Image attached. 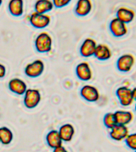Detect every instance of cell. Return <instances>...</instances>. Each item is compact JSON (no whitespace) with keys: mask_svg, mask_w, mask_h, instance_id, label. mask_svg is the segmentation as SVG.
<instances>
[{"mask_svg":"<svg viewBox=\"0 0 136 152\" xmlns=\"http://www.w3.org/2000/svg\"><path fill=\"white\" fill-rule=\"evenodd\" d=\"M36 50L40 53H48L52 48V38L47 32H41L34 40Z\"/></svg>","mask_w":136,"mask_h":152,"instance_id":"6da1fadb","label":"cell"},{"mask_svg":"<svg viewBox=\"0 0 136 152\" xmlns=\"http://www.w3.org/2000/svg\"><path fill=\"white\" fill-rule=\"evenodd\" d=\"M41 95L38 89H27L26 93L24 94V105L29 109L36 108L41 102Z\"/></svg>","mask_w":136,"mask_h":152,"instance_id":"7a4b0ae2","label":"cell"},{"mask_svg":"<svg viewBox=\"0 0 136 152\" xmlns=\"http://www.w3.org/2000/svg\"><path fill=\"white\" fill-rule=\"evenodd\" d=\"M115 94L119 100V104H121L122 106H131L135 102L133 94H132V89L129 88L126 86H121L118 87L115 91Z\"/></svg>","mask_w":136,"mask_h":152,"instance_id":"3957f363","label":"cell"},{"mask_svg":"<svg viewBox=\"0 0 136 152\" xmlns=\"http://www.w3.org/2000/svg\"><path fill=\"white\" fill-rule=\"evenodd\" d=\"M45 71V64L41 59H35L34 61L29 63L26 66L24 72L29 78H35L41 76Z\"/></svg>","mask_w":136,"mask_h":152,"instance_id":"277c9868","label":"cell"},{"mask_svg":"<svg viewBox=\"0 0 136 152\" xmlns=\"http://www.w3.org/2000/svg\"><path fill=\"white\" fill-rule=\"evenodd\" d=\"M135 64V57L131 53L121 55L116 61V67L120 72L126 73L131 71Z\"/></svg>","mask_w":136,"mask_h":152,"instance_id":"5b68a950","label":"cell"},{"mask_svg":"<svg viewBox=\"0 0 136 152\" xmlns=\"http://www.w3.org/2000/svg\"><path fill=\"white\" fill-rule=\"evenodd\" d=\"M29 21L33 27L41 29L50 26L51 18L47 14H38L34 11L29 17Z\"/></svg>","mask_w":136,"mask_h":152,"instance_id":"8992f818","label":"cell"},{"mask_svg":"<svg viewBox=\"0 0 136 152\" xmlns=\"http://www.w3.org/2000/svg\"><path fill=\"white\" fill-rule=\"evenodd\" d=\"M80 94L84 100L88 102H96L100 98V93L95 86L86 84L81 87Z\"/></svg>","mask_w":136,"mask_h":152,"instance_id":"52a82bcc","label":"cell"},{"mask_svg":"<svg viewBox=\"0 0 136 152\" xmlns=\"http://www.w3.org/2000/svg\"><path fill=\"white\" fill-rule=\"evenodd\" d=\"M109 29L112 35L118 38L123 37L128 33V27L126 24L123 23L117 18H114L110 21Z\"/></svg>","mask_w":136,"mask_h":152,"instance_id":"ba28073f","label":"cell"},{"mask_svg":"<svg viewBox=\"0 0 136 152\" xmlns=\"http://www.w3.org/2000/svg\"><path fill=\"white\" fill-rule=\"evenodd\" d=\"M76 75L80 80L88 82L93 77L92 69L88 62L84 61L78 64L76 66Z\"/></svg>","mask_w":136,"mask_h":152,"instance_id":"9c48e42d","label":"cell"},{"mask_svg":"<svg viewBox=\"0 0 136 152\" xmlns=\"http://www.w3.org/2000/svg\"><path fill=\"white\" fill-rule=\"evenodd\" d=\"M97 47V43L93 38L88 37L81 44L80 47V54L84 58L94 56L95 49Z\"/></svg>","mask_w":136,"mask_h":152,"instance_id":"30bf717a","label":"cell"},{"mask_svg":"<svg viewBox=\"0 0 136 152\" xmlns=\"http://www.w3.org/2000/svg\"><path fill=\"white\" fill-rule=\"evenodd\" d=\"M130 134L129 128L126 125L116 124L110 130L109 135L112 140L116 142H121L126 139Z\"/></svg>","mask_w":136,"mask_h":152,"instance_id":"8fae6325","label":"cell"},{"mask_svg":"<svg viewBox=\"0 0 136 152\" xmlns=\"http://www.w3.org/2000/svg\"><path fill=\"white\" fill-rule=\"evenodd\" d=\"M10 91L17 95H24L28 87L27 84L19 78H13L8 82Z\"/></svg>","mask_w":136,"mask_h":152,"instance_id":"7c38bea8","label":"cell"},{"mask_svg":"<svg viewBox=\"0 0 136 152\" xmlns=\"http://www.w3.org/2000/svg\"><path fill=\"white\" fill-rule=\"evenodd\" d=\"M115 18L123 21V23L129 24L134 21L135 18V12L129 7H121L117 10Z\"/></svg>","mask_w":136,"mask_h":152,"instance_id":"4fadbf2b","label":"cell"},{"mask_svg":"<svg viewBox=\"0 0 136 152\" xmlns=\"http://www.w3.org/2000/svg\"><path fill=\"white\" fill-rule=\"evenodd\" d=\"M92 0H77L75 7V13L80 17L87 16L92 10Z\"/></svg>","mask_w":136,"mask_h":152,"instance_id":"5bb4252c","label":"cell"},{"mask_svg":"<svg viewBox=\"0 0 136 152\" xmlns=\"http://www.w3.org/2000/svg\"><path fill=\"white\" fill-rule=\"evenodd\" d=\"M117 124L122 125H128L134 120V113L130 110L119 109L114 113Z\"/></svg>","mask_w":136,"mask_h":152,"instance_id":"9a60e30c","label":"cell"},{"mask_svg":"<svg viewBox=\"0 0 136 152\" xmlns=\"http://www.w3.org/2000/svg\"><path fill=\"white\" fill-rule=\"evenodd\" d=\"M59 135L63 142H70L75 135V128L72 124L67 123L62 124L58 130Z\"/></svg>","mask_w":136,"mask_h":152,"instance_id":"2e32d148","label":"cell"},{"mask_svg":"<svg viewBox=\"0 0 136 152\" xmlns=\"http://www.w3.org/2000/svg\"><path fill=\"white\" fill-rule=\"evenodd\" d=\"M94 56L100 61H106L112 56V51L106 44H100L97 45Z\"/></svg>","mask_w":136,"mask_h":152,"instance_id":"e0dca14e","label":"cell"},{"mask_svg":"<svg viewBox=\"0 0 136 152\" xmlns=\"http://www.w3.org/2000/svg\"><path fill=\"white\" fill-rule=\"evenodd\" d=\"M45 141L48 146L52 149L61 146L63 142L57 130L50 131L45 136Z\"/></svg>","mask_w":136,"mask_h":152,"instance_id":"ac0fdd59","label":"cell"},{"mask_svg":"<svg viewBox=\"0 0 136 152\" xmlns=\"http://www.w3.org/2000/svg\"><path fill=\"white\" fill-rule=\"evenodd\" d=\"M8 10L13 16H21L24 13V0H10Z\"/></svg>","mask_w":136,"mask_h":152,"instance_id":"d6986e66","label":"cell"},{"mask_svg":"<svg viewBox=\"0 0 136 152\" xmlns=\"http://www.w3.org/2000/svg\"><path fill=\"white\" fill-rule=\"evenodd\" d=\"M52 0H37L34 4V11L38 14H46L53 9Z\"/></svg>","mask_w":136,"mask_h":152,"instance_id":"ffe728a7","label":"cell"},{"mask_svg":"<svg viewBox=\"0 0 136 152\" xmlns=\"http://www.w3.org/2000/svg\"><path fill=\"white\" fill-rule=\"evenodd\" d=\"M14 140V134L9 128L1 127L0 128V142L3 145L10 144Z\"/></svg>","mask_w":136,"mask_h":152,"instance_id":"44dd1931","label":"cell"},{"mask_svg":"<svg viewBox=\"0 0 136 152\" xmlns=\"http://www.w3.org/2000/svg\"><path fill=\"white\" fill-rule=\"evenodd\" d=\"M103 124L107 129L111 130L113 127L117 124L116 119L114 113H107L103 116Z\"/></svg>","mask_w":136,"mask_h":152,"instance_id":"7402d4cb","label":"cell"},{"mask_svg":"<svg viewBox=\"0 0 136 152\" xmlns=\"http://www.w3.org/2000/svg\"><path fill=\"white\" fill-rule=\"evenodd\" d=\"M126 147L132 151H136V132L130 133L125 140Z\"/></svg>","mask_w":136,"mask_h":152,"instance_id":"603a6c76","label":"cell"},{"mask_svg":"<svg viewBox=\"0 0 136 152\" xmlns=\"http://www.w3.org/2000/svg\"><path fill=\"white\" fill-rule=\"evenodd\" d=\"M72 0H52L54 7L57 8H63L66 7L71 2Z\"/></svg>","mask_w":136,"mask_h":152,"instance_id":"cb8c5ba5","label":"cell"},{"mask_svg":"<svg viewBox=\"0 0 136 152\" xmlns=\"http://www.w3.org/2000/svg\"><path fill=\"white\" fill-rule=\"evenodd\" d=\"M7 75V67L4 64L0 63V78H4Z\"/></svg>","mask_w":136,"mask_h":152,"instance_id":"d4e9b609","label":"cell"},{"mask_svg":"<svg viewBox=\"0 0 136 152\" xmlns=\"http://www.w3.org/2000/svg\"><path fill=\"white\" fill-rule=\"evenodd\" d=\"M52 152H69L68 150L64 147V146H60V147H57V148H54Z\"/></svg>","mask_w":136,"mask_h":152,"instance_id":"484cf974","label":"cell"},{"mask_svg":"<svg viewBox=\"0 0 136 152\" xmlns=\"http://www.w3.org/2000/svg\"><path fill=\"white\" fill-rule=\"evenodd\" d=\"M132 94H133L134 100H135V101H136V87H135L132 89Z\"/></svg>","mask_w":136,"mask_h":152,"instance_id":"4316f807","label":"cell"},{"mask_svg":"<svg viewBox=\"0 0 136 152\" xmlns=\"http://www.w3.org/2000/svg\"><path fill=\"white\" fill-rule=\"evenodd\" d=\"M2 0H0V7L2 6Z\"/></svg>","mask_w":136,"mask_h":152,"instance_id":"83f0119b","label":"cell"},{"mask_svg":"<svg viewBox=\"0 0 136 152\" xmlns=\"http://www.w3.org/2000/svg\"><path fill=\"white\" fill-rule=\"evenodd\" d=\"M135 111H136V104H135Z\"/></svg>","mask_w":136,"mask_h":152,"instance_id":"f1b7e54d","label":"cell"},{"mask_svg":"<svg viewBox=\"0 0 136 152\" xmlns=\"http://www.w3.org/2000/svg\"><path fill=\"white\" fill-rule=\"evenodd\" d=\"M135 152H136V151H135Z\"/></svg>","mask_w":136,"mask_h":152,"instance_id":"f546056e","label":"cell"},{"mask_svg":"<svg viewBox=\"0 0 136 152\" xmlns=\"http://www.w3.org/2000/svg\"><path fill=\"white\" fill-rule=\"evenodd\" d=\"M0 143H1V142H0Z\"/></svg>","mask_w":136,"mask_h":152,"instance_id":"4dcf8cb0","label":"cell"}]
</instances>
